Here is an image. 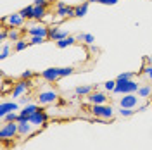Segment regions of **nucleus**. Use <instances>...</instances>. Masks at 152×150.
Returning <instances> with one entry per match:
<instances>
[{
  "label": "nucleus",
  "instance_id": "1",
  "mask_svg": "<svg viewBox=\"0 0 152 150\" xmlns=\"http://www.w3.org/2000/svg\"><path fill=\"white\" fill-rule=\"evenodd\" d=\"M140 88V84L133 79H128V81H118L116 79V88H114L113 93L118 95H128V93H137Z\"/></svg>",
  "mask_w": 152,
  "mask_h": 150
},
{
  "label": "nucleus",
  "instance_id": "2",
  "mask_svg": "<svg viewBox=\"0 0 152 150\" xmlns=\"http://www.w3.org/2000/svg\"><path fill=\"white\" fill-rule=\"evenodd\" d=\"M19 136V124L18 122H4L0 128V138L2 140H12Z\"/></svg>",
  "mask_w": 152,
  "mask_h": 150
},
{
  "label": "nucleus",
  "instance_id": "3",
  "mask_svg": "<svg viewBox=\"0 0 152 150\" xmlns=\"http://www.w3.org/2000/svg\"><path fill=\"white\" fill-rule=\"evenodd\" d=\"M92 114L99 119H113L114 117V109L107 103H102V105H94L92 107Z\"/></svg>",
  "mask_w": 152,
  "mask_h": 150
},
{
  "label": "nucleus",
  "instance_id": "4",
  "mask_svg": "<svg viewBox=\"0 0 152 150\" xmlns=\"http://www.w3.org/2000/svg\"><path fill=\"white\" fill-rule=\"evenodd\" d=\"M57 92L56 90H42V92H38L37 95V98H38V102L42 103V105H48V103H54L57 100Z\"/></svg>",
  "mask_w": 152,
  "mask_h": 150
},
{
  "label": "nucleus",
  "instance_id": "5",
  "mask_svg": "<svg viewBox=\"0 0 152 150\" xmlns=\"http://www.w3.org/2000/svg\"><path fill=\"white\" fill-rule=\"evenodd\" d=\"M29 122L33 124V126H47V121H48V114L45 111H42V109H38L35 114H31L28 117Z\"/></svg>",
  "mask_w": 152,
  "mask_h": 150
},
{
  "label": "nucleus",
  "instance_id": "6",
  "mask_svg": "<svg viewBox=\"0 0 152 150\" xmlns=\"http://www.w3.org/2000/svg\"><path fill=\"white\" fill-rule=\"evenodd\" d=\"M9 28H21L24 24V17L21 16V12H14V14H9L7 17L2 19Z\"/></svg>",
  "mask_w": 152,
  "mask_h": 150
},
{
  "label": "nucleus",
  "instance_id": "7",
  "mask_svg": "<svg viewBox=\"0 0 152 150\" xmlns=\"http://www.w3.org/2000/svg\"><path fill=\"white\" fill-rule=\"evenodd\" d=\"M138 103H140V97H137L135 93L124 95L123 98L119 100V105H121L123 109H137Z\"/></svg>",
  "mask_w": 152,
  "mask_h": 150
},
{
  "label": "nucleus",
  "instance_id": "8",
  "mask_svg": "<svg viewBox=\"0 0 152 150\" xmlns=\"http://www.w3.org/2000/svg\"><path fill=\"white\" fill-rule=\"evenodd\" d=\"M56 14L59 17H76L75 16V7H69L64 2H57L56 4Z\"/></svg>",
  "mask_w": 152,
  "mask_h": 150
},
{
  "label": "nucleus",
  "instance_id": "9",
  "mask_svg": "<svg viewBox=\"0 0 152 150\" xmlns=\"http://www.w3.org/2000/svg\"><path fill=\"white\" fill-rule=\"evenodd\" d=\"M31 84V81L29 79H21V81H18V83L14 84V88H12V93H10V97L12 98H19L23 93H26L28 92V86Z\"/></svg>",
  "mask_w": 152,
  "mask_h": 150
},
{
  "label": "nucleus",
  "instance_id": "10",
  "mask_svg": "<svg viewBox=\"0 0 152 150\" xmlns=\"http://www.w3.org/2000/svg\"><path fill=\"white\" fill-rule=\"evenodd\" d=\"M71 36L67 29H62V28H48V40H54V42H59V40H64V38Z\"/></svg>",
  "mask_w": 152,
  "mask_h": 150
},
{
  "label": "nucleus",
  "instance_id": "11",
  "mask_svg": "<svg viewBox=\"0 0 152 150\" xmlns=\"http://www.w3.org/2000/svg\"><path fill=\"white\" fill-rule=\"evenodd\" d=\"M40 76H42L45 81H48V83H56L57 79L61 78V73H59V67H48L45 71H42Z\"/></svg>",
  "mask_w": 152,
  "mask_h": 150
},
{
  "label": "nucleus",
  "instance_id": "12",
  "mask_svg": "<svg viewBox=\"0 0 152 150\" xmlns=\"http://www.w3.org/2000/svg\"><path fill=\"white\" fill-rule=\"evenodd\" d=\"M16 111H19L18 102H14V100H5V102H2V105H0V119H2L5 114L16 112Z\"/></svg>",
  "mask_w": 152,
  "mask_h": 150
},
{
  "label": "nucleus",
  "instance_id": "13",
  "mask_svg": "<svg viewBox=\"0 0 152 150\" xmlns=\"http://www.w3.org/2000/svg\"><path fill=\"white\" fill-rule=\"evenodd\" d=\"M86 98H88V102L92 105H102V103L107 102V97L102 92H92L90 95H86Z\"/></svg>",
  "mask_w": 152,
  "mask_h": 150
},
{
  "label": "nucleus",
  "instance_id": "14",
  "mask_svg": "<svg viewBox=\"0 0 152 150\" xmlns=\"http://www.w3.org/2000/svg\"><path fill=\"white\" fill-rule=\"evenodd\" d=\"M28 33H29V36H43V38H48V26L38 24V26L29 28Z\"/></svg>",
  "mask_w": 152,
  "mask_h": 150
},
{
  "label": "nucleus",
  "instance_id": "15",
  "mask_svg": "<svg viewBox=\"0 0 152 150\" xmlns=\"http://www.w3.org/2000/svg\"><path fill=\"white\" fill-rule=\"evenodd\" d=\"M18 124H19V136H29L33 133V130H35V126L29 122V119H26L23 122H18Z\"/></svg>",
  "mask_w": 152,
  "mask_h": 150
},
{
  "label": "nucleus",
  "instance_id": "16",
  "mask_svg": "<svg viewBox=\"0 0 152 150\" xmlns=\"http://www.w3.org/2000/svg\"><path fill=\"white\" fill-rule=\"evenodd\" d=\"M45 14H47V7L45 5H33V19L40 21V19L45 17Z\"/></svg>",
  "mask_w": 152,
  "mask_h": 150
},
{
  "label": "nucleus",
  "instance_id": "17",
  "mask_svg": "<svg viewBox=\"0 0 152 150\" xmlns=\"http://www.w3.org/2000/svg\"><path fill=\"white\" fill-rule=\"evenodd\" d=\"M76 42H78V38H76V36H67V38H64V40H59V42H56V45H57V48H66V47L75 45Z\"/></svg>",
  "mask_w": 152,
  "mask_h": 150
},
{
  "label": "nucleus",
  "instance_id": "18",
  "mask_svg": "<svg viewBox=\"0 0 152 150\" xmlns=\"http://www.w3.org/2000/svg\"><path fill=\"white\" fill-rule=\"evenodd\" d=\"M38 109H40V107H38L37 103H28V105H24V109H23V111L19 112V116H24V117H29L31 114H35V112H37Z\"/></svg>",
  "mask_w": 152,
  "mask_h": 150
},
{
  "label": "nucleus",
  "instance_id": "19",
  "mask_svg": "<svg viewBox=\"0 0 152 150\" xmlns=\"http://www.w3.org/2000/svg\"><path fill=\"white\" fill-rule=\"evenodd\" d=\"M88 5H90V2H85V4H81V5L75 7V16L76 17H83V16H86V12H88Z\"/></svg>",
  "mask_w": 152,
  "mask_h": 150
},
{
  "label": "nucleus",
  "instance_id": "20",
  "mask_svg": "<svg viewBox=\"0 0 152 150\" xmlns=\"http://www.w3.org/2000/svg\"><path fill=\"white\" fill-rule=\"evenodd\" d=\"M76 38H78V42H85L86 45H94L95 43L94 35H90V33H80Z\"/></svg>",
  "mask_w": 152,
  "mask_h": 150
},
{
  "label": "nucleus",
  "instance_id": "21",
  "mask_svg": "<svg viewBox=\"0 0 152 150\" xmlns=\"http://www.w3.org/2000/svg\"><path fill=\"white\" fill-rule=\"evenodd\" d=\"M92 86H76L75 88V93L78 95V97H85V95H90L92 93Z\"/></svg>",
  "mask_w": 152,
  "mask_h": 150
},
{
  "label": "nucleus",
  "instance_id": "22",
  "mask_svg": "<svg viewBox=\"0 0 152 150\" xmlns=\"http://www.w3.org/2000/svg\"><path fill=\"white\" fill-rule=\"evenodd\" d=\"M18 119H19L18 112H9L2 117V122H18Z\"/></svg>",
  "mask_w": 152,
  "mask_h": 150
},
{
  "label": "nucleus",
  "instance_id": "23",
  "mask_svg": "<svg viewBox=\"0 0 152 150\" xmlns=\"http://www.w3.org/2000/svg\"><path fill=\"white\" fill-rule=\"evenodd\" d=\"M19 12H21V16L24 19H33V5H28V7L21 9Z\"/></svg>",
  "mask_w": 152,
  "mask_h": 150
},
{
  "label": "nucleus",
  "instance_id": "24",
  "mask_svg": "<svg viewBox=\"0 0 152 150\" xmlns=\"http://www.w3.org/2000/svg\"><path fill=\"white\" fill-rule=\"evenodd\" d=\"M9 40H10V42H14V43L19 42V40H21V33H19L16 28H10L9 29Z\"/></svg>",
  "mask_w": 152,
  "mask_h": 150
},
{
  "label": "nucleus",
  "instance_id": "25",
  "mask_svg": "<svg viewBox=\"0 0 152 150\" xmlns=\"http://www.w3.org/2000/svg\"><path fill=\"white\" fill-rule=\"evenodd\" d=\"M28 45H29V42L19 40V42H16V43H14V50H16V52H23L24 48H28Z\"/></svg>",
  "mask_w": 152,
  "mask_h": 150
},
{
  "label": "nucleus",
  "instance_id": "26",
  "mask_svg": "<svg viewBox=\"0 0 152 150\" xmlns=\"http://www.w3.org/2000/svg\"><path fill=\"white\" fill-rule=\"evenodd\" d=\"M59 73H61V78H66V76H71L75 73V67L67 66V67H59Z\"/></svg>",
  "mask_w": 152,
  "mask_h": 150
},
{
  "label": "nucleus",
  "instance_id": "27",
  "mask_svg": "<svg viewBox=\"0 0 152 150\" xmlns=\"http://www.w3.org/2000/svg\"><path fill=\"white\" fill-rule=\"evenodd\" d=\"M137 93H138V97H140V98H147V97L151 95V86H140Z\"/></svg>",
  "mask_w": 152,
  "mask_h": 150
},
{
  "label": "nucleus",
  "instance_id": "28",
  "mask_svg": "<svg viewBox=\"0 0 152 150\" xmlns=\"http://www.w3.org/2000/svg\"><path fill=\"white\" fill-rule=\"evenodd\" d=\"M9 54H10V45L4 43V45H2V52H0V59H2V60H5V59L9 57Z\"/></svg>",
  "mask_w": 152,
  "mask_h": 150
},
{
  "label": "nucleus",
  "instance_id": "29",
  "mask_svg": "<svg viewBox=\"0 0 152 150\" xmlns=\"http://www.w3.org/2000/svg\"><path fill=\"white\" fill-rule=\"evenodd\" d=\"M133 76H135V73H121L116 79L118 81H128V79H133Z\"/></svg>",
  "mask_w": 152,
  "mask_h": 150
},
{
  "label": "nucleus",
  "instance_id": "30",
  "mask_svg": "<svg viewBox=\"0 0 152 150\" xmlns=\"http://www.w3.org/2000/svg\"><path fill=\"white\" fill-rule=\"evenodd\" d=\"M114 88H116V79H109V81H105L104 83V90L105 92H114Z\"/></svg>",
  "mask_w": 152,
  "mask_h": 150
},
{
  "label": "nucleus",
  "instance_id": "31",
  "mask_svg": "<svg viewBox=\"0 0 152 150\" xmlns=\"http://www.w3.org/2000/svg\"><path fill=\"white\" fill-rule=\"evenodd\" d=\"M45 40L47 38H43V36H31L29 45H42V43H45Z\"/></svg>",
  "mask_w": 152,
  "mask_h": 150
},
{
  "label": "nucleus",
  "instance_id": "32",
  "mask_svg": "<svg viewBox=\"0 0 152 150\" xmlns=\"http://www.w3.org/2000/svg\"><path fill=\"white\" fill-rule=\"evenodd\" d=\"M135 114V109H123L121 107V111H119V116H123V117H130Z\"/></svg>",
  "mask_w": 152,
  "mask_h": 150
},
{
  "label": "nucleus",
  "instance_id": "33",
  "mask_svg": "<svg viewBox=\"0 0 152 150\" xmlns=\"http://www.w3.org/2000/svg\"><path fill=\"white\" fill-rule=\"evenodd\" d=\"M143 74H145L147 79H151V81H152V64H149V66L143 67Z\"/></svg>",
  "mask_w": 152,
  "mask_h": 150
},
{
  "label": "nucleus",
  "instance_id": "34",
  "mask_svg": "<svg viewBox=\"0 0 152 150\" xmlns=\"http://www.w3.org/2000/svg\"><path fill=\"white\" fill-rule=\"evenodd\" d=\"M90 2H97V4H104V5H116L118 0H90Z\"/></svg>",
  "mask_w": 152,
  "mask_h": 150
},
{
  "label": "nucleus",
  "instance_id": "35",
  "mask_svg": "<svg viewBox=\"0 0 152 150\" xmlns=\"http://www.w3.org/2000/svg\"><path fill=\"white\" fill-rule=\"evenodd\" d=\"M31 78H33V71H29V69L21 73V79H31Z\"/></svg>",
  "mask_w": 152,
  "mask_h": 150
},
{
  "label": "nucleus",
  "instance_id": "36",
  "mask_svg": "<svg viewBox=\"0 0 152 150\" xmlns=\"http://www.w3.org/2000/svg\"><path fill=\"white\" fill-rule=\"evenodd\" d=\"M7 38H9V31L7 29H2L0 31V42H5Z\"/></svg>",
  "mask_w": 152,
  "mask_h": 150
},
{
  "label": "nucleus",
  "instance_id": "37",
  "mask_svg": "<svg viewBox=\"0 0 152 150\" xmlns=\"http://www.w3.org/2000/svg\"><path fill=\"white\" fill-rule=\"evenodd\" d=\"M33 5H45V7H47V0H35Z\"/></svg>",
  "mask_w": 152,
  "mask_h": 150
},
{
  "label": "nucleus",
  "instance_id": "38",
  "mask_svg": "<svg viewBox=\"0 0 152 150\" xmlns=\"http://www.w3.org/2000/svg\"><path fill=\"white\" fill-rule=\"evenodd\" d=\"M19 103H23V105H28V103H29V97H23V98L19 100Z\"/></svg>",
  "mask_w": 152,
  "mask_h": 150
}]
</instances>
